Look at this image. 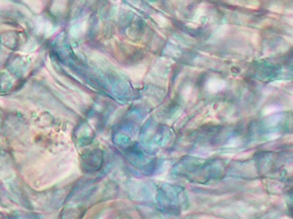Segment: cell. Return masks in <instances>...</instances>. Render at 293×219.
Segmentation results:
<instances>
[{"instance_id": "obj_6", "label": "cell", "mask_w": 293, "mask_h": 219, "mask_svg": "<svg viewBox=\"0 0 293 219\" xmlns=\"http://www.w3.org/2000/svg\"><path fill=\"white\" fill-rule=\"evenodd\" d=\"M280 135L277 133H272L271 134H269L268 135V139L269 140H271V141H272V140H274V139H276L277 138H278L279 137Z\"/></svg>"}, {"instance_id": "obj_7", "label": "cell", "mask_w": 293, "mask_h": 219, "mask_svg": "<svg viewBox=\"0 0 293 219\" xmlns=\"http://www.w3.org/2000/svg\"><path fill=\"white\" fill-rule=\"evenodd\" d=\"M286 21L287 22V23L290 24V25L293 26V18L287 17L286 18Z\"/></svg>"}, {"instance_id": "obj_5", "label": "cell", "mask_w": 293, "mask_h": 219, "mask_svg": "<svg viewBox=\"0 0 293 219\" xmlns=\"http://www.w3.org/2000/svg\"><path fill=\"white\" fill-rule=\"evenodd\" d=\"M287 83H288V81H282V80H277V81H273V82H271L270 85H271V86L279 87H280V86L286 85Z\"/></svg>"}, {"instance_id": "obj_4", "label": "cell", "mask_w": 293, "mask_h": 219, "mask_svg": "<svg viewBox=\"0 0 293 219\" xmlns=\"http://www.w3.org/2000/svg\"><path fill=\"white\" fill-rule=\"evenodd\" d=\"M260 6V3L258 1H250L249 3L246 5V6L248 8L252 9H257Z\"/></svg>"}, {"instance_id": "obj_3", "label": "cell", "mask_w": 293, "mask_h": 219, "mask_svg": "<svg viewBox=\"0 0 293 219\" xmlns=\"http://www.w3.org/2000/svg\"><path fill=\"white\" fill-rule=\"evenodd\" d=\"M281 119L282 118L280 115L272 116L271 118H270L269 120L267 121V123L269 126H274L278 124V123L280 121Z\"/></svg>"}, {"instance_id": "obj_8", "label": "cell", "mask_w": 293, "mask_h": 219, "mask_svg": "<svg viewBox=\"0 0 293 219\" xmlns=\"http://www.w3.org/2000/svg\"><path fill=\"white\" fill-rule=\"evenodd\" d=\"M285 140L289 142H293V135H289L287 137H286Z\"/></svg>"}, {"instance_id": "obj_9", "label": "cell", "mask_w": 293, "mask_h": 219, "mask_svg": "<svg viewBox=\"0 0 293 219\" xmlns=\"http://www.w3.org/2000/svg\"><path fill=\"white\" fill-rule=\"evenodd\" d=\"M290 102H291V105L293 107V97H291L290 98Z\"/></svg>"}, {"instance_id": "obj_2", "label": "cell", "mask_w": 293, "mask_h": 219, "mask_svg": "<svg viewBox=\"0 0 293 219\" xmlns=\"http://www.w3.org/2000/svg\"><path fill=\"white\" fill-rule=\"evenodd\" d=\"M269 9L272 12H275V13H282L283 11H284V6L282 4H280V3H274L272 4H271Z\"/></svg>"}, {"instance_id": "obj_1", "label": "cell", "mask_w": 293, "mask_h": 219, "mask_svg": "<svg viewBox=\"0 0 293 219\" xmlns=\"http://www.w3.org/2000/svg\"><path fill=\"white\" fill-rule=\"evenodd\" d=\"M280 108L276 105H269L263 110V115H269L280 110Z\"/></svg>"}]
</instances>
